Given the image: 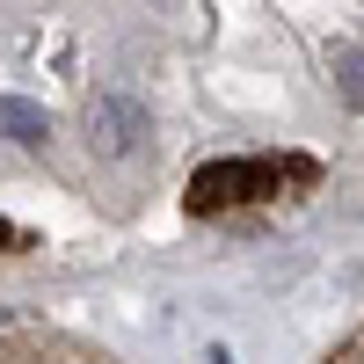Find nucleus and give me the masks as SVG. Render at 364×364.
Returning <instances> with one entry per match:
<instances>
[{"label":"nucleus","instance_id":"nucleus-1","mask_svg":"<svg viewBox=\"0 0 364 364\" xmlns=\"http://www.w3.org/2000/svg\"><path fill=\"white\" fill-rule=\"evenodd\" d=\"M0 364H124L80 336H51V328H0Z\"/></svg>","mask_w":364,"mask_h":364},{"label":"nucleus","instance_id":"nucleus-2","mask_svg":"<svg viewBox=\"0 0 364 364\" xmlns=\"http://www.w3.org/2000/svg\"><path fill=\"white\" fill-rule=\"evenodd\" d=\"M139 132H146V109L139 102H124V95H102L95 102V146H102V154H132Z\"/></svg>","mask_w":364,"mask_h":364},{"label":"nucleus","instance_id":"nucleus-3","mask_svg":"<svg viewBox=\"0 0 364 364\" xmlns=\"http://www.w3.org/2000/svg\"><path fill=\"white\" fill-rule=\"evenodd\" d=\"M0 132H8V139H22V146H37V139H44V109H37V102L0 95Z\"/></svg>","mask_w":364,"mask_h":364},{"label":"nucleus","instance_id":"nucleus-4","mask_svg":"<svg viewBox=\"0 0 364 364\" xmlns=\"http://www.w3.org/2000/svg\"><path fill=\"white\" fill-rule=\"evenodd\" d=\"M321 364H364V321H357V328H350V336H343L336 350H328Z\"/></svg>","mask_w":364,"mask_h":364},{"label":"nucleus","instance_id":"nucleus-5","mask_svg":"<svg viewBox=\"0 0 364 364\" xmlns=\"http://www.w3.org/2000/svg\"><path fill=\"white\" fill-rule=\"evenodd\" d=\"M343 87H350V102H364V66H357V58L343 66Z\"/></svg>","mask_w":364,"mask_h":364}]
</instances>
